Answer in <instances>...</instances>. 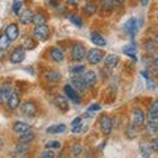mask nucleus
<instances>
[{
    "instance_id": "f257e3e1",
    "label": "nucleus",
    "mask_w": 158,
    "mask_h": 158,
    "mask_svg": "<svg viewBox=\"0 0 158 158\" xmlns=\"http://www.w3.org/2000/svg\"><path fill=\"white\" fill-rule=\"evenodd\" d=\"M106 54L102 49H98V48H94V49H90L87 52V56H86V59L90 65H98L100 63L103 59H104Z\"/></svg>"
},
{
    "instance_id": "f03ea898",
    "label": "nucleus",
    "mask_w": 158,
    "mask_h": 158,
    "mask_svg": "<svg viewBox=\"0 0 158 158\" xmlns=\"http://www.w3.org/2000/svg\"><path fill=\"white\" fill-rule=\"evenodd\" d=\"M50 36V29L46 24H42V25H37L33 29V38L36 41H46Z\"/></svg>"
},
{
    "instance_id": "7ed1b4c3",
    "label": "nucleus",
    "mask_w": 158,
    "mask_h": 158,
    "mask_svg": "<svg viewBox=\"0 0 158 158\" xmlns=\"http://www.w3.org/2000/svg\"><path fill=\"white\" fill-rule=\"evenodd\" d=\"M20 110H21L23 115L29 116V117H33V116H36L38 108H37L36 102H33V100H25L21 104V107H20Z\"/></svg>"
},
{
    "instance_id": "20e7f679",
    "label": "nucleus",
    "mask_w": 158,
    "mask_h": 158,
    "mask_svg": "<svg viewBox=\"0 0 158 158\" xmlns=\"http://www.w3.org/2000/svg\"><path fill=\"white\" fill-rule=\"evenodd\" d=\"M87 56V49L85 45H82V44H77V45L73 46V50H71V58L73 61H83V59L86 58Z\"/></svg>"
},
{
    "instance_id": "39448f33",
    "label": "nucleus",
    "mask_w": 158,
    "mask_h": 158,
    "mask_svg": "<svg viewBox=\"0 0 158 158\" xmlns=\"http://www.w3.org/2000/svg\"><path fill=\"white\" fill-rule=\"evenodd\" d=\"M25 58V49L23 46L16 48L15 50L9 54V62L13 63V65H17V63H21Z\"/></svg>"
},
{
    "instance_id": "423d86ee",
    "label": "nucleus",
    "mask_w": 158,
    "mask_h": 158,
    "mask_svg": "<svg viewBox=\"0 0 158 158\" xmlns=\"http://www.w3.org/2000/svg\"><path fill=\"white\" fill-rule=\"evenodd\" d=\"M63 90H65L66 96L70 99V100H73L75 104H81V103H82V98H81V95H79V92L71 85H66Z\"/></svg>"
},
{
    "instance_id": "0eeeda50",
    "label": "nucleus",
    "mask_w": 158,
    "mask_h": 158,
    "mask_svg": "<svg viewBox=\"0 0 158 158\" xmlns=\"http://www.w3.org/2000/svg\"><path fill=\"white\" fill-rule=\"evenodd\" d=\"M4 33H6L7 37L11 40V42L16 41V40L20 37V29L17 27V24H15V23L8 24L7 28H6V32H4Z\"/></svg>"
},
{
    "instance_id": "6e6552de",
    "label": "nucleus",
    "mask_w": 158,
    "mask_h": 158,
    "mask_svg": "<svg viewBox=\"0 0 158 158\" xmlns=\"http://www.w3.org/2000/svg\"><path fill=\"white\" fill-rule=\"evenodd\" d=\"M112 128H113V124H112V118L110 116H102L100 118V131L103 135H110L112 132Z\"/></svg>"
},
{
    "instance_id": "1a4fd4ad",
    "label": "nucleus",
    "mask_w": 158,
    "mask_h": 158,
    "mask_svg": "<svg viewBox=\"0 0 158 158\" xmlns=\"http://www.w3.org/2000/svg\"><path fill=\"white\" fill-rule=\"evenodd\" d=\"M53 103H54V106H56L61 112H67L69 111V100L63 95L54 96Z\"/></svg>"
},
{
    "instance_id": "9d476101",
    "label": "nucleus",
    "mask_w": 158,
    "mask_h": 158,
    "mask_svg": "<svg viewBox=\"0 0 158 158\" xmlns=\"http://www.w3.org/2000/svg\"><path fill=\"white\" fill-rule=\"evenodd\" d=\"M70 85L75 88V90L78 91V92H86L87 90H88V86L86 85V82L83 81V78L81 77H74L73 79H71V82H70Z\"/></svg>"
},
{
    "instance_id": "9b49d317",
    "label": "nucleus",
    "mask_w": 158,
    "mask_h": 158,
    "mask_svg": "<svg viewBox=\"0 0 158 158\" xmlns=\"http://www.w3.org/2000/svg\"><path fill=\"white\" fill-rule=\"evenodd\" d=\"M44 77H45V81H46L48 83H52V85L59 83V82H61V79H62L61 73H58V71H56V70H48Z\"/></svg>"
},
{
    "instance_id": "f8f14e48",
    "label": "nucleus",
    "mask_w": 158,
    "mask_h": 158,
    "mask_svg": "<svg viewBox=\"0 0 158 158\" xmlns=\"http://www.w3.org/2000/svg\"><path fill=\"white\" fill-rule=\"evenodd\" d=\"M29 131H32V127L27 124V123H23V121H16L13 124V132L16 133L17 136H21L24 133H27Z\"/></svg>"
},
{
    "instance_id": "ddd939ff",
    "label": "nucleus",
    "mask_w": 158,
    "mask_h": 158,
    "mask_svg": "<svg viewBox=\"0 0 158 158\" xmlns=\"http://www.w3.org/2000/svg\"><path fill=\"white\" fill-rule=\"evenodd\" d=\"M33 12L32 9H24V11L19 15V20L23 25H29L32 24V20H33Z\"/></svg>"
},
{
    "instance_id": "4468645a",
    "label": "nucleus",
    "mask_w": 158,
    "mask_h": 158,
    "mask_svg": "<svg viewBox=\"0 0 158 158\" xmlns=\"http://www.w3.org/2000/svg\"><path fill=\"white\" fill-rule=\"evenodd\" d=\"M49 57L54 62H62L65 59V54H63V52L59 48H52L49 50Z\"/></svg>"
},
{
    "instance_id": "2eb2a0df",
    "label": "nucleus",
    "mask_w": 158,
    "mask_h": 158,
    "mask_svg": "<svg viewBox=\"0 0 158 158\" xmlns=\"http://www.w3.org/2000/svg\"><path fill=\"white\" fill-rule=\"evenodd\" d=\"M7 107L11 111H15L16 108L20 107V95L17 92H12V95L9 96V99L7 100Z\"/></svg>"
},
{
    "instance_id": "dca6fc26",
    "label": "nucleus",
    "mask_w": 158,
    "mask_h": 158,
    "mask_svg": "<svg viewBox=\"0 0 158 158\" xmlns=\"http://www.w3.org/2000/svg\"><path fill=\"white\" fill-rule=\"evenodd\" d=\"M125 32L128 34H131L132 37H135L136 36V33L138 31V27H137V21H136V19H129L128 21L125 23Z\"/></svg>"
},
{
    "instance_id": "f3484780",
    "label": "nucleus",
    "mask_w": 158,
    "mask_h": 158,
    "mask_svg": "<svg viewBox=\"0 0 158 158\" xmlns=\"http://www.w3.org/2000/svg\"><path fill=\"white\" fill-rule=\"evenodd\" d=\"M82 78H83V81L86 82V85L88 87H92L98 81V75L95 74V71H86L82 75Z\"/></svg>"
},
{
    "instance_id": "a211bd4d",
    "label": "nucleus",
    "mask_w": 158,
    "mask_h": 158,
    "mask_svg": "<svg viewBox=\"0 0 158 158\" xmlns=\"http://www.w3.org/2000/svg\"><path fill=\"white\" fill-rule=\"evenodd\" d=\"M117 63H118V56H116V54H107L104 57V67L113 69L116 67Z\"/></svg>"
},
{
    "instance_id": "6ab92c4d",
    "label": "nucleus",
    "mask_w": 158,
    "mask_h": 158,
    "mask_svg": "<svg viewBox=\"0 0 158 158\" xmlns=\"http://www.w3.org/2000/svg\"><path fill=\"white\" fill-rule=\"evenodd\" d=\"M133 124L137 127H141L145 124V115L141 110H135L133 111Z\"/></svg>"
},
{
    "instance_id": "aec40b11",
    "label": "nucleus",
    "mask_w": 158,
    "mask_h": 158,
    "mask_svg": "<svg viewBox=\"0 0 158 158\" xmlns=\"http://www.w3.org/2000/svg\"><path fill=\"white\" fill-rule=\"evenodd\" d=\"M90 38H91V42L95 46H98V48H103V46L107 45L106 38L103 37L102 34H99V33H91V37Z\"/></svg>"
},
{
    "instance_id": "412c9836",
    "label": "nucleus",
    "mask_w": 158,
    "mask_h": 158,
    "mask_svg": "<svg viewBox=\"0 0 158 158\" xmlns=\"http://www.w3.org/2000/svg\"><path fill=\"white\" fill-rule=\"evenodd\" d=\"M31 149V142H19L16 149H15V156H24Z\"/></svg>"
},
{
    "instance_id": "4be33fe9",
    "label": "nucleus",
    "mask_w": 158,
    "mask_h": 158,
    "mask_svg": "<svg viewBox=\"0 0 158 158\" xmlns=\"http://www.w3.org/2000/svg\"><path fill=\"white\" fill-rule=\"evenodd\" d=\"M48 21V16L44 12H37V13H34L33 15V20H32V23L34 24V25H42V24H46Z\"/></svg>"
},
{
    "instance_id": "5701e85b",
    "label": "nucleus",
    "mask_w": 158,
    "mask_h": 158,
    "mask_svg": "<svg viewBox=\"0 0 158 158\" xmlns=\"http://www.w3.org/2000/svg\"><path fill=\"white\" fill-rule=\"evenodd\" d=\"M66 131V125L65 124H58V125H52L49 127L46 132L49 135H58V133H63Z\"/></svg>"
},
{
    "instance_id": "b1692460",
    "label": "nucleus",
    "mask_w": 158,
    "mask_h": 158,
    "mask_svg": "<svg viewBox=\"0 0 158 158\" xmlns=\"http://www.w3.org/2000/svg\"><path fill=\"white\" fill-rule=\"evenodd\" d=\"M21 46L25 49V50H33V49L36 48V40H34L33 37H27L23 41Z\"/></svg>"
},
{
    "instance_id": "393cba45",
    "label": "nucleus",
    "mask_w": 158,
    "mask_h": 158,
    "mask_svg": "<svg viewBox=\"0 0 158 158\" xmlns=\"http://www.w3.org/2000/svg\"><path fill=\"white\" fill-rule=\"evenodd\" d=\"M11 45V40L7 37L6 33H2L0 34V50H7Z\"/></svg>"
},
{
    "instance_id": "a878e982",
    "label": "nucleus",
    "mask_w": 158,
    "mask_h": 158,
    "mask_svg": "<svg viewBox=\"0 0 158 158\" xmlns=\"http://www.w3.org/2000/svg\"><path fill=\"white\" fill-rule=\"evenodd\" d=\"M152 152H153V149H152L150 145L145 144V142H141L140 144V153H141L142 157H150Z\"/></svg>"
},
{
    "instance_id": "bb28decb",
    "label": "nucleus",
    "mask_w": 158,
    "mask_h": 158,
    "mask_svg": "<svg viewBox=\"0 0 158 158\" xmlns=\"http://www.w3.org/2000/svg\"><path fill=\"white\" fill-rule=\"evenodd\" d=\"M113 9H115V2H113V0H103L102 11H107V13H110Z\"/></svg>"
},
{
    "instance_id": "cd10ccee",
    "label": "nucleus",
    "mask_w": 158,
    "mask_h": 158,
    "mask_svg": "<svg viewBox=\"0 0 158 158\" xmlns=\"http://www.w3.org/2000/svg\"><path fill=\"white\" fill-rule=\"evenodd\" d=\"M123 53L127 54V56H129L131 58L136 59V53H137V48L135 45H128L123 49Z\"/></svg>"
},
{
    "instance_id": "c85d7f7f",
    "label": "nucleus",
    "mask_w": 158,
    "mask_h": 158,
    "mask_svg": "<svg viewBox=\"0 0 158 158\" xmlns=\"http://www.w3.org/2000/svg\"><path fill=\"white\" fill-rule=\"evenodd\" d=\"M33 138H34V132L29 131L27 133H24V135L19 136V142H32Z\"/></svg>"
},
{
    "instance_id": "c756f323",
    "label": "nucleus",
    "mask_w": 158,
    "mask_h": 158,
    "mask_svg": "<svg viewBox=\"0 0 158 158\" xmlns=\"http://www.w3.org/2000/svg\"><path fill=\"white\" fill-rule=\"evenodd\" d=\"M145 133L148 136H154L158 137V124L153 125V124H148V127L145 128Z\"/></svg>"
},
{
    "instance_id": "7c9ffc66",
    "label": "nucleus",
    "mask_w": 158,
    "mask_h": 158,
    "mask_svg": "<svg viewBox=\"0 0 158 158\" xmlns=\"http://www.w3.org/2000/svg\"><path fill=\"white\" fill-rule=\"evenodd\" d=\"M83 9H85V13L86 15H88V16H92V15H95V12H96V4L88 2Z\"/></svg>"
},
{
    "instance_id": "2f4dec72",
    "label": "nucleus",
    "mask_w": 158,
    "mask_h": 158,
    "mask_svg": "<svg viewBox=\"0 0 158 158\" xmlns=\"http://www.w3.org/2000/svg\"><path fill=\"white\" fill-rule=\"evenodd\" d=\"M70 21L74 24V27H77V28H82V25H83L82 17L79 16V15H77V13L71 15V16H70Z\"/></svg>"
},
{
    "instance_id": "473e14b6",
    "label": "nucleus",
    "mask_w": 158,
    "mask_h": 158,
    "mask_svg": "<svg viewBox=\"0 0 158 158\" xmlns=\"http://www.w3.org/2000/svg\"><path fill=\"white\" fill-rule=\"evenodd\" d=\"M2 91H3V100H4V103H7V100L9 99V96L12 95V92H13V90H12V87L11 86H3L2 87Z\"/></svg>"
},
{
    "instance_id": "72a5a7b5",
    "label": "nucleus",
    "mask_w": 158,
    "mask_h": 158,
    "mask_svg": "<svg viewBox=\"0 0 158 158\" xmlns=\"http://www.w3.org/2000/svg\"><path fill=\"white\" fill-rule=\"evenodd\" d=\"M25 3V0H13V13H16V15H20L21 12H20V9H21L23 7V4Z\"/></svg>"
},
{
    "instance_id": "f704fd0d",
    "label": "nucleus",
    "mask_w": 158,
    "mask_h": 158,
    "mask_svg": "<svg viewBox=\"0 0 158 158\" xmlns=\"http://www.w3.org/2000/svg\"><path fill=\"white\" fill-rule=\"evenodd\" d=\"M137 125H135V124H132V125H129L128 127V129H127V136H128V138H135L136 136H137Z\"/></svg>"
},
{
    "instance_id": "c9c22d12",
    "label": "nucleus",
    "mask_w": 158,
    "mask_h": 158,
    "mask_svg": "<svg viewBox=\"0 0 158 158\" xmlns=\"http://www.w3.org/2000/svg\"><path fill=\"white\" fill-rule=\"evenodd\" d=\"M157 48H158V45H157L154 41H148V42H145V49H146V52H149V53H156V52H157Z\"/></svg>"
},
{
    "instance_id": "e433bc0d",
    "label": "nucleus",
    "mask_w": 158,
    "mask_h": 158,
    "mask_svg": "<svg viewBox=\"0 0 158 158\" xmlns=\"http://www.w3.org/2000/svg\"><path fill=\"white\" fill-rule=\"evenodd\" d=\"M85 69H86V66H85V65H74V66H71V67H70V73L75 75V74L85 73Z\"/></svg>"
},
{
    "instance_id": "4c0bfd02",
    "label": "nucleus",
    "mask_w": 158,
    "mask_h": 158,
    "mask_svg": "<svg viewBox=\"0 0 158 158\" xmlns=\"http://www.w3.org/2000/svg\"><path fill=\"white\" fill-rule=\"evenodd\" d=\"M82 146L81 145H78V144H75V145H73L71 146V149H70V153H71V156L73 157H78L79 154L82 153Z\"/></svg>"
},
{
    "instance_id": "58836bf2",
    "label": "nucleus",
    "mask_w": 158,
    "mask_h": 158,
    "mask_svg": "<svg viewBox=\"0 0 158 158\" xmlns=\"http://www.w3.org/2000/svg\"><path fill=\"white\" fill-rule=\"evenodd\" d=\"M100 110V104H92L91 107H88V110H87V115L88 116H91V115H95V113Z\"/></svg>"
},
{
    "instance_id": "ea45409f",
    "label": "nucleus",
    "mask_w": 158,
    "mask_h": 158,
    "mask_svg": "<svg viewBox=\"0 0 158 158\" xmlns=\"http://www.w3.org/2000/svg\"><path fill=\"white\" fill-rule=\"evenodd\" d=\"M149 115H158V100H154L149 108Z\"/></svg>"
},
{
    "instance_id": "a19ab883",
    "label": "nucleus",
    "mask_w": 158,
    "mask_h": 158,
    "mask_svg": "<svg viewBox=\"0 0 158 158\" xmlns=\"http://www.w3.org/2000/svg\"><path fill=\"white\" fill-rule=\"evenodd\" d=\"M46 148L48 149H59L61 148V144H59V141H48L46 142Z\"/></svg>"
},
{
    "instance_id": "79ce46f5",
    "label": "nucleus",
    "mask_w": 158,
    "mask_h": 158,
    "mask_svg": "<svg viewBox=\"0 0 158 158\" xmlns=\"http://www.w3.org/2000/svg\"><path fill=\"white\" fill-rule=\"evenodd\" d=\"M150 146H152L153 152H157V153H158V137H154V138H153L152 142H150Z\"/></svg>"
},
{
    "instance_id": "37998d69",
    "label": "nucleus",
    "mask_w": 158,
    "mask_h": 158,
    "mask_svg": "<svg viewBox=\"0 0 158 158\" xmlns=\"http://www.w3.org/2000/svg\"><path fill=\"white\" fill-rule=\"evenodd\" d=\"M42 158H53V157H56V154H54V152L53 150H45L41 154Z\"/></svg>"
},
{
    "instance_id": "c03bdc74",
    "label": "nucleus",
    "mask_w": 158,
    "mask_h": 158,
    "mask_svg": "<svg viewBox=\"0 0 158 158\" xmlns=\"http://www.w3.org/2000/svg\"><path fill=\"white\" fill-rule=\"evenodd\" d=\"M78 125H82V117H75L71 121V128L73 127H78Z\"/></svg>"
},
{
    "instance_id": "a18cd8bd",
    "label": "nucleus",
    "mask_w": 158,
    "mask_h": 158,
    "mask_svg": "<svg viewBox=\"0 0 158 158\" xmlns=\"http://www.w3.org/2000/svg\"><path fill=\"white\" fill-rule=\"evenodd\" d=\"M73 133H81L82 132V125H78V127H73Z\"/></svg>"
},
{
    "instance_id": "49530a36",
    "label": "nucleus",
    "mask_w": 158,
    "mask_h": 158,
    "mask_svg": "<svg viewBox=\"0 0 158 158\" xmlns=\"http://www.w3.org/2000/svg\"><path fill=\"white\" fill-rule=\"evenodd\" d=\"M149 2H150V0H140V3H141L142 7H148V6H149Z\"/></svg>"
},
{
    "instance_id": "de8ad7c7",
    "label": "nucleus",
    "mask_w": 158,
    "mask_h": 158,
    "mask_svg": "<svg viewBox=\"0 0 158 158\" xmlns=\"http://www.w3.org/2000/svg\"><path fill=\"white\" fill-rule=\"evenodd\" d=\"M153 66H154L156 69H158V57H156L154 59H153Z\"/></svg>"
},
{
    "instance_id": "09e8293b",
    "label": "nucleus",
    "mask_w": 158,
    "mask_h": 158,
    "mask_svg": "<svg viewBox=\"0 0 158 158\" xmlns=\"http://www.w3.org/2000/svg\"><path fill=\"white\" fill-rule=\"evenodd\" d=\"M2 103H4V100H3V91H2V87H0V104Z\"/></svg>"
},
{
    "instance_id": "8fccbe9b",
    "label": "nucleus",
    "mask_w": 158,
    "mask_h": 158,
    "mask_svg": "<svg viewBox=\"0 0 158 158\" xmlns=\"http://www.w3.org/2000/svg\"><path fill=\"white\" fill-rule=\"evenodd\" d=\"M79 2V0H67V3L69 4H77Z\"/></svg>"
},
{
    "instance_id": "3c124183",
    "label": "nucleus",
    "mask_w": 158,
    "mask_h": 158,
    "mask_svg": "<svg viewBox=\"0 0 158 158\" xmlns=\"http://www.w3.org/2000/svg\"><path fill=\"white\" fill-rule=\"evenodd\" d=\"M115 2V4H121V3H124V0H113Z\"/></svg>"
},
{
    "instance_id": "603ef678",
    "label": "nucleus",
    "mask_w": 158,
    "mask_h": 158,
    "mask_svg": "<svg viewBox=\"0 0 158 158\" xmlns=\"http://www.w3.org/2000/svg\"><path fill=\"white\" fill-rule=\"evenodd\" d=\"M154 42L158 45V34H156V36H154Z\"/></svg>"
},
{
    "instance_id": "864d4df0",
    "label": "nucleus",
    "mask_w": 158,
    "mask_h": 158,
    "mask_svg": "<svg viewBox=\"0 0 158 158\" xmlns=\"http://www.w3.org/2000/svg\"><path fill=\"white\" fill-rule=\"evenodd\" d=\"M0 146H3V140L2 138H0Z\"/></svg>"
},
{
    "instance_id": "5fc2aeb1",
    "label": "nucleus",
    "mask_w": 158,
    "mask_h": 158,
    "mask_svg": "<svg viewBox=\"0 0 158 158\" xmlns=\"http://www.w3.org/2000/svg\"><path fill=\"white\" fill-rule=\"evenodd\" d=\"M157 17H158V15H157Z\"/></svg>"
}]
</instances>
